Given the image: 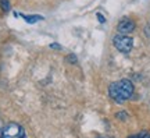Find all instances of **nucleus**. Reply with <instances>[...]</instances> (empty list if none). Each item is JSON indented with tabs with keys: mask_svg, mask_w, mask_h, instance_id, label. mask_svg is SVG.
<instances>
[{
	"mask_svg": "<svg viewBox=\"0 0 150 138\" xmlns=\"http://www.w3.org/2000/svg\"><path fill=\"white\" fill-rule=\"evenodd\" d=\"M112 43L118 52L121 53H129L134 48V38L124 35V34H117L112 38Z\"/></svg>",
	"mask_w": 150,
	"mask_h": 138,
	"instance_id": "nucleus-2",
	"label": "nucleus"
},
{
	"mask_svg": "<svg viewBox=\"0 0 150 138\" xmlns=\"http://www.w3.org/2000/svg\"><path fill=\"white\" fill-rule=\"evenodd\" d=\"M134 91H135V88H134L132 81L124 78V80L115 81V82L110 84V87H108V95H110V98L114 102L124 103L125 101H128V99L132 98Z\"/></svg>",
	"mask_w": 150,
	"mask_h": 138,
	"instance_id": "nucleus-1",
	"label": "nucleus"
},
{
	"mask_svg": "<svg viewBox=\"0 0 150 138\" xmlns=\"http://www.w3.org/2000/svg\"><path fill=\"white\" fill-rule=\"evenodd\" d=\"M0 138H25V131H24V128L20 124L8 123V124H6L3 127Z\"/></svg>",
	"mask_w": 150,
	"mask_h": 138,
	"instance_id": "nucleus-3",
	"label": "nucleus"
},
{
	"mask_svg": "<svg viewBox=\"0 0 150 138\" xmlns=\"http://www.w3.org/2000/svg\"><path fill=\"white\" fill-rule=\"evenodd\" d=\"M50 48L52 49H60V45H57V43H52V45H50Z\"/></svg>",
	"mask_w": 150,
	"mask_h": 138,
	"instance_id": "nucleus-10",
	"label": "nucleus"
},
{
	"mask_svg": "<svg viewBox=\"0 0 150 138\" xmlns=\"http://www.w3.org/2000/svg\"><path fill=\"white\" fill-rule=\"evenodd\" d=\"M135 138H150V134L147 133V131H142V133L136 134V135H135Z\"/></svg>",
	"mask_w": 150,
	"mask_h": 138,
	"instance_id": "nucleus-7",
	"label": "nucleus"
},
{
	"mask_svg": "<svg viewBox=\"0 0 150 138\" xmlns=\"http://www.w3.org/2000/svg\"><path fill=\"white\" fill-rule=\"evenodd\" d=\"M117 117L118 119H124V120H125V119H127V113H125V112H120V113H117Z\"/></svg>",
	"mask_w": 150,
	"mask_h": 138,
	"instance_id": "nucleus-8",
	"label": "nucleus"
},
{
	"mask_svg": "<svg viewBox=\"0 0 150 138\" xmlns=\"http://www.w3.org/2000/svg\"><path fill=\"white\" fill-rule=\"evenodd\" d=\"M20 16L24 17V20L27 22H29V24H33V22L43 20V17H40V16H24V14H20Z\"/></svg>",
	"mask_w": 150,
	"mask_h": 138,
	"instance_id": "nucleus-5",
	"label": "nucleus"
},
{
	"mask_svg": "<svg viewBox=\"0 0 150 138\" xmlns=\"http://www.w3.org/2000/svg\"><path fill=\"white\" fill-rule=\"evenodd\" d=\"M97 138H112V137H97Z\"/></svg>",
	"mask_w": 150,
	"mask_h": 138,
	"instance_id": "nucleus-11",
	"label": "nucleus"
},
{
	"mask_svg": "<svg viewBox=\"0 0 150 138\" xmlns=\"http://www.w3.org/2000/svg\"><path fill=\"white\" fill-rule=\"evenodd\" d=\"M97 18H99V21H100V22H104V21H106V20H104V17H103L100 13H97Z\"/></svg>",
	"mask_w": 150,
	"mask_h": 138,
	"instance_id": "nucleus-9",
	"label": "nucleus"
},
{
	"mask_svg": "<svg viewBox=\"0 0 150 138\" xmlns=\"http://www.w3.org/2000/svg\"><path fill=\"white\" fill-rule=\"evenodd\" d=\"M135 29V22L131 20V18H121L117 24V31L118 34H124V35H127V34H131V32Z\"/></svg>",
	"mask_w": 150,
	"mask_h": 138,
	"instance_id": "nucleus-4",
	"label": "nucleus"
},
{
	"mask_svg": "<svg viewBox=\"0 0 150 138\" xmlns=\"http://www.w3.org/2000/svg\"><path fill=\"white\" fill-rule=\"evenodd\" d=\"M0 7H1V10L7 13V11L10 10V3H8V0H0Z\"/></svg>",
	"mask_w": 150,
	"mask_h": 138,
	"instance_id": "nucleus-6",
	"label": "nucleus"
}]
</instances>
